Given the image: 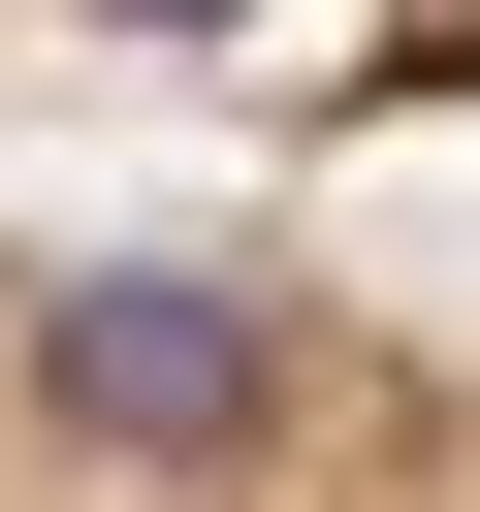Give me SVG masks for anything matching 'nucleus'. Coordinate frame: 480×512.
I'll list each match as a JSON object with an SVG mask.
<instances>
[{"label": "nucleus", "mask_w": 480, "mask_h": 512, "mask_svg": "<svg viewBox=\"0 0 480 512\" xmlns=\"http://www.w3.org/2000/svg\"><path fill=\"white\" fill-rule=\"evenodd\" d=\"M96 32H256V0H96Z\"/></svg>", "instance_id": "f03ea898"}, {"label": "nucleus", "mask_w": 480, "mask_h": 512, "mask_svg": "<svg viewBox=\"0 0 480 512\" xmlns=\"http://www.w3.org/2000/svg\"><path fill=\"white\" fill-rule=\"evenodd\" d=\"M0 384H32V448H96V480H256L288 448V288H224V256H64L32 320H0Z\"/></svg>", "instance_id": "f257e3e1"}]
</instances>
